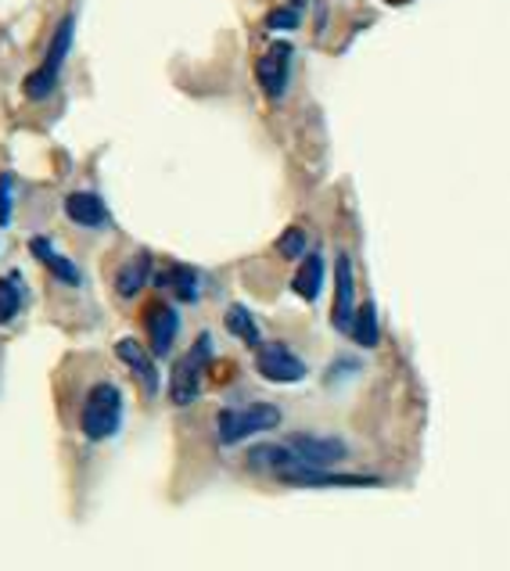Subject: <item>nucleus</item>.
I'll return each mask as SVG.
<instances>
[{"instance_id": "1", "label": "nucleus", "mask_w": 510, "mask_h": 571, "mask_svg": "<svg viewBox=\"0 0 510 571\" xmlns=\"http://www.w3.org/2000/svg\"><path fill=\"white\" fill-rule=\"evenodd\" d=\"M122 425V389L116 381H97L86 392L83 409H80V428L91 442H105L119 431Z\"/></svg>"}, {"instance_id": "2", "label": "nucleus", "mask_w": 510, "mask_h": 571, "mask_svg": "<svg viewBox=\"0 0 510 571\" xmlns=\"http://www.w3.org/2000/svg\"><path fill=\"white\" fill-rule=\"evenodd\" d=\"M281 425V409L273 403H248V406H230L220 409L216 417V436L220 445H238L252 436H263V431Z\"/></svg>"}, {"instance_id": "3", "label": "nucleus", "mask_w": 510, "mask_h": 571, "mask_svg": "<svg viewBox=\"0 0 510 571\" xmlns=\"http://www.w3.org/2000/svg\"><path fill=\"white\" fill-rule=\"evenodd\" d=\"M209 359H213V338H209V334H198V342L177 359L173 378H169V400L177 406H191L198 395H202V378H205Z\"/></svg>"}, {"instance_id": "4", "label": "nucleus", "mask_w": 510, "mask_h": 571, "mask_svg": "<svg viewBox=\"0 0 510 571\" xmlns=\"http://www.w3.org/2000/svg\"><path fill=\"white\" fill-rule=\"evenodd\" d=\"M72 29H76V19L69 15V19L55 29L51 44H47L44 61H40V66H36V69L29 72V76H26V97H29V102H44V97L58 86L61 66H66L69 47H72Z\"/></svg>"}, {"instance_id": "5", "label": "nucleus", "mask_w": 510, "mask_h": 571, "mask_svg": "<svg viewBox=\"0 0 510 571\" xmlns=\"http://www.w3.org/2000/svg\"><path fill=\"white\" fill-rule=\"evenodd\" d=\"M256 370L259 378H266L270 384H295L309 374V367L303 364V356H295L288 345L266 342L256 349Z\"/></svg>"}, {"instance_id": "6", "label": "nucleus", "mask_w": 510, "mask_h": 571, "mask_svg": "<svg viewBox=\"0 0 510 571\" xmlns=\"http://www.w3.org/2000/svg\"><path fill=\"white\" fill-rule=\"evenodd\" d=\"M292 58H295L292 44H284V40L270 44L266 51L259 55V61H256V80H259V86H263V94L270 97V102H281L284 91H288Z\"/></svg>"}, {"instance_id": "7", "label": "nucleus", "mask_w": 510, "mask_h": 571, "mask_svg": "<svg viewBox=\"0 0 510 571\" xmlns=\"http://www.w3.org/2000/svg\"><path fill=\"white\" fill-rule=\"evenodd\" d=\"M356 320V273H353V259L339 252V263H334V309H331V324L334 331L349 334Z\"/></svg>"}, {"instance_id": "8", "label": "nucleus", "mask_w": 510, "mask_h": 571, "mask_svg": "<svg viewBox=\"0 0 510 571\" xmlns=\"http://www.w3.org/2000/svg\"><path fill=\"white\" fill-rule=\"evenodd\" d=\"M144 331H147V342H152V356H169L173 353V342L180 334V313L173 309L169 302L152 299L144 306Z\"/></svg>"}, {"instance_id": "9", "label": "nucleus", "mask_w": 510, "mask_h": 571, "mask_svg": "<svg viewBox=\"0 0 510 571\" xmlns=\"http://www.w3.org/2000/svg\"><path fill=\"white\" fill-rule=\"evenodd\" d=\"M288 445L298 461H303V467H334L349 456V445L334 436H306V431H298V436L288 439Z\"/></svg>"}, {"instance_id": "10", "label": "nucleus", "mask_w": 510, "mask_h": 571, "mask_svg": "<svg viewBox=\"0 0 510 571\" xmlns=\"http://www.w3.org/2000/svg\"><path fill=\"white\" fill-rule=\"evenodd\" d=\"M248 471H256V475H270V478H284L292 475V471L303 467V461L292 453L288 442H263V445H252L245 456Z\"/></svg>"}, {"instance_id": "11", "label": "nucleus", "mask_w": 510, "mask_h": 571, "mask_svg": "<svg viewBox=\"0 0 510 571\" xmlns=\"http://www.w3.org/2000/svg\"><path fill=\"white\" fill-rule=\"evenodd\" d=\"M116 356L127 364L130 374L141 381L144 395H158V367H155L152 353H147L141 342H137V338H119L116 342Z\"/></svg>"}, {"instance_id": "12", "label": "nucleus", "mask_w": 510, "mask_h": 571, "mask_svg": "<svg viewBox=\"0 0 510 571\" xmlns=\"http://www.w3.org/2000/svg\"><path fill=\"white\" fill-rule=\"evenodd\" d=\"M66 216L76 223V227H105L108 223V209L94 191H72L66 198Z\"/></svg>"}, {"instance_id": "13", "label": "nucleus", "mask_w": 510, "mask_h": 571, "mask_svg": "<svg viewBox=\"0 0 510 571\" xmlns=\"http://www.w3.org/2000/svg\"><path fill=\"white\" fill-rule=\"evenodd\" d=\"M29 252H33L36 259H40V263H44L47 270H51L55 281H61V284H80V281H83L80 266L72 263V259L61 255L58 248H55L51 241H47V238H33V241H29Z\"/></svg>"}, {"instance_id": "14", "label": "nucleus", "mask_w": 510, "mask_h": 571, "mask_svg": "<svg viewBox=\"0 0 510 571\" xmlns=\"http://www.w3.org/2000/svg\"><path fill=\"white\" fill-rule=\"evenodd\" d=\"M155 281L177 302H198V295H202V281H198V270H191V266H169V270H162Z\"/></svg>"}, {"instance_id": "15", "label": "nucleus", "mask_w": 510, "mask_h": 571, "mask_svg": "<svg viewBox=\"0 0 510 571\" xmlns=\"http://www.w3.org/2000/svg\"><path fill=\"white\" fill-rule=\"evenodd\" d=\"M147 277H152V255L147 252H137L130 263L119 266V277H116V292L122 295V299H137L141 295V288L147 284Z\"/></svg>"}, {"instance_id": "16", "label": "nucleus", "mask_w": 510, "mask_h": 571, "mask_svg": "<svg viewBox=\"0 0 510 571\" xmlns=\"http://www.w3.org/2000/svg\"><path fill=\"white\" fill-rule=\"evenodd\" d=\"M320 288H323V259L317 252H309L303 259V266H298V273L292 277V292L303 302H317L320 299Z\"/></svg>"}, {"instance_id": "17", "label": "nucleus", "mask_w": 510, "mask_h": 571, "mask_svg": "<svg viewBox=\"0 0 510 571\" xmlns=\"http://www.w3.org/2000/svg\"><path fill=\"white\" fill-rule=\"evenodd\" d=\"M349 338L356 345H364V349H375V345L381 342V324H378V306L375 302H364L356 309V320H353V331Z\"/></svg>"}, {"instance_id": "18", "label": "nucleus", "mask_w": 510, "mask_h": 571, "mask_svg": "<svg viewBox=\"0 0 510 571\" xmlns=\"http://www.w3.org/2000/svg\"><path fill=\"white\" fill-rule=\"evenodd\" d=\"M22 306H26V288H22V281L15 273H11V277H0V328L15 324Z\"/></svg>"}, {"instance_id": "19", "label": "nucleus", "mask_w": 510, "mask_h": 571, "mask_svg": "<svg viewBox=\"0 0 510 571\" xmlns=\"http://www.w3.org/2000/svg\"><path fill=\"white\" fill-rule=\"evenodd\" d=\"M223 320H227V331L234 334V338H241L245 345H256V349H259V345H263V334H259L256 317L248 313L245 306H230V309H227V317H223Z\"/></svg>"}, {"instance_id": "20", "label": "nucleus", "mask_w": 510, "mask_h": 571, "mask_svg": "<svg viewBox=\"0 0 510 571\" xmlns=\"http://www.w3.org/2000/svg\"><path fill=\"white\" fill-rule=\"evenodd\" d=\"M277 252L284 259H295V255H306V230L303 227H288L277 238Z\"/></svg>"}, {"instance_id": "21", "label": "nucleus", "mask_w": 510, "mask_h": 571, "mask_svg": "<svg viewBox=\"0 0 510 571\" xmlns=\"http://www.w3.org/2000/svg\"><path fill=\"white\" fill-rule=\"evenodd\" d=\"M298 19H303V15H298V4H292V8H277V11H273V15L266 19V26H270V29H295V26H298Z\"/></svg>"}, {"instance_id": "22", "label": "nucleus", "mask_w": 510, "mask_h": 571, "mask_svg": "<svg viewBox=\"0 0 510 571\" xmlns=\"http://www.w3.org/2000/svg\"><path fill=\"white\" fill-rule=\"evenodd\" d=\"M11 223V180L0 177V227Z\"/></svg>"}, {"instance_id": "23", "label": "nucleus", "mask_w": 510, "mask_h": 571, "mask_svg": "<svg viewBox=\"0 0 510 571\" xmlns=\"http://www.w3.org/2000/svg\"><path fill=\"white\" fill-rule=\"evenodd\" d=\"M384 4H410V0H384Z\"/></svg>"}]
</instances>
